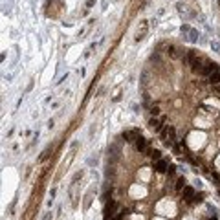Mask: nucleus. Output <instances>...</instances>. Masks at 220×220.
Instances as JSON below:
<instances>
[{
    "instance_id": "f257e3e1",
    "label": "nucleus",
    "mask_w": 220,
    "mask_h": 220,
    "mask_svg": "<svg viewBox=\"0 0 220 220\" xmlns=\"http://www.w3.org/2000/svg\"><path fill=\"white\" fill-rule=\"evenodd\" d=\"M182 33H183V39H185V41H189V42H198L200 33L194 28H191L189 24H183V26H182Z\"/></svg>"
},
{
    "instance_id": "f03ea898",
    "label": "nucleus",
    "mask_w": 220,
    "mask_h": 220,
    "mask_svg": "<svg viewBox=\"0 0 220 220\" xmlns=\"http://www.w3.org/2000/svg\"><path fill=\"white\" fill-rule=\"evenodd\" d=\"M162 139L169 145V147H172L174 141H176V138H174V128H172V127L163 128V130H162Z\"/></svg>"
},
{
    "instance_id": "7ed1b4c3",
    "label": "nucleus",
    "mask_w": 220,
    "mask_h": 220,
    "mask_svg": "<svg viewBox=\"0 0 220 220\" xmlns=\"http://www.w3.org/2000/svg\"><path fill=\"white\" fill-rule=\"evenodd\" d=\"M162 123H163V119H158V117H152L151 121H149V127L152 128L154 132H160L162 130Z\"/></svg>"
},
{
    "instance_id": "20e7f679",
    "label": "nucleus",
    "mask_w": 220,
    "mask_h": 220,
    "mask_svg": "<svg viewBox=\"0 0 220 220\" xmlns=\"http://www.w3.org/2000/svg\"><path fill=\"white\" fill-rule=\"evenodd\" d=\"M117 207H119V206H117V202H110V204H107V207H105V218L112 217L114 211H116Z\"/></svg>"
},
{
    "instance_id": "39448f33",
    "label": "nucleus",
    "mask_w": 220,
    "mask_h": 220,
    "mask_svg": "<svg viewBox=\"0 0 220 220\" xmlns=\"http://www.w3.org/2000/svg\"><path fill=\"white\" fill-rule=\"evenodd\" d=\"M136 149L139 152H145V151H147V139L141 138V136H138L136 138Z\"/></svg>"
},
{
    "instance_id": "423d86ee",
    "label": "nucleus",
    "mask_w": 220,
    "mask_h": 220,
    "mask_svg": "<svg viewBox=\"0 0 220 220\" xmlns=\"http://www.w3.org/2000/svg\"><path fill=\"white\" fill-rule=\"evenodd\" d=\"M156 171L158 172H167L169 171V163L165 162V160H158L156 162Z\"/></svg>"
},
{
    "instance_id": "0eeeda50",
    "label": "nucleus",
    "mask_w": 220,
    "mask_h": 220,
    "mask_svg": "<svg viewBox=\"0 0 220 220\" xmlns=\"http://www.w3.org/2000/svg\"><path fill=\"white\" fill-rule=\"evenodd\" d=\"M123 138H125V141H136V138H138V130H128V132H123Z\"/></svg>"
},
{
    "instance_id": "6e6552de",
    "label": "nucleus",
    "mask_w": 220,
    "mask_h": 220,
    "mask_svg": "<svg viewBox=\"0 0 220 220\" xmlns=\"http://www.w3.org/2000/svg\"><path fill=\"white\" fill-rule=\"evenodd\" d=\"M213 72H220L217 62H207V66L204 68V73H213Z\"/></svg>"
},
{
    "instance_id": "1a4fd4ad",
    "label": "nucleus",
    "mask_w": 220,
    "mask_h": 220,
    "mask_svg": "<svg viewBox=\"0 0 220 220\" xmlns=\"http://www.w3.org/2000/svg\"><path fill=\"white\" fill-rule=\"evenodd\" d=\"M182 193H183V198H187V200H191V198H194V189L193 187H183L182 189Z\"/></svg>"
},
{
    "instance_id": "9d476101",
    "label": "nucleus",
    "mask_w": 220,
    "mask_h": 220,
    "mask_svg": "<svg viewBox=\"0 0 220 220\" xmlns=\"http://www.w3.org/2000/svg\"><path fill=\"white\" fill-rule=\"evenodd\" d=\"M209 83H211V84H220V72L209 73Z\"/></svg>"
},
{
    "instance_id": "9b49d317",
    "label": "nucleus",
    "mask_w": 220,
    "mask_h": 220,
    "mask_svg": "<svg viewBox=\"0 0 220 220\" xmlns=\"http://www.w3.org/2000/svg\"><path fill=\"white\" fill-rule=\"evenodd\" d=\"M211 50L215 53H218L220 55V42H217V41H211Z\"/></svg>"
},
{
    "instance_id": "f8f14e48",
    "label": "nucleus",
    "mask_w": 220,
    "mask_h": 220,
    "mask_svg": "<svg viewBox=\"0 0 220 220\" xmlns=\"http://www.w3.org/2000/svg\"><path fill=\"white\" fill-rule=\"evenodd\" d=\"M183 187H185V180H183V178H178V182H176V189H178V191H182Z\"/></svg>"
},
{
    "instance_id": "ddd939ff",
    "label": "nucleus",
    "mask_w": 220,
    "mask_h": 220,
    "mask_svg": "<svg viewBox=\"0 0 220 220\" xmlns=\"http://www.w3.org/2000/svg\"><path fill=\"white\" fill-rule=\"evenodd\" d=\"M151 156H152L154 160H162V158H160V151H152V152H151Z\"/></svg>"
},
{
    "instance_id": "4468645a",
    "label": "nucleus",
    "mask_w": 220,
    "mask_h": 220,
    "mask_svg": "<svg viewBox=\"0 0 220 220\" xmlns=\"http://www.w3.org/2000/svg\"><path fill=\"white\" fill-rule=\"evenodd\" d=\"M169 52H171V55H172V57H178V53H176V48H174V46H171V48H169Z\"/></svg>"
},
{
    "instance_id": "2eb2a0df",
    "label": "nucleus",
    "mask_w": 220,
    "mask_h": 220,
    "mask_svg": "<svg viewBox=\"0 0 220 220\" xmlns=\"http://www.w3.org/2000/svg\"><path fill=\"white\" fill-rule=\"evenodd\" d=\"M48 154H50V149H46V151L42 152V156H41V162H42V160H46V158H48Z\"/></svg>"
},
{
    "instance_id": "dca6fc26",
    "label": "nucleus",
    "mask_w": 220,
    "mask_h": 220,
    "mask_svg": "<svg viewBox=\"0 0 220 220\" xmlns=\"http://www.w3.org/2000/svg\"><path fill=\"white\" fill-rule=\"evenodd\" d=\"M151 112H152V116H158L160 108H158V107H152V108H151Z\"/></svg>"
},
{
    "instance_id": "f3484780",
    "label": "nucleus",
    "mask_w": 220,
    "mask_h": 220,
    "mask_svg": "<svg viewBox=\"0 0 220 220\" xmlns=\"http://www.w3.org/2000/svg\"><path fill=\"white\" fill-rule=\"evenodd\" d=\"M202 198H204L202 194H198V196H194V200H193V202H202Z\"/></svg>"
},
{
    "instance_id": "a211bd4d",
    "label": "nucleus",
    "mask_w": 220,
    "mask_h": 220,
    "mask_svg": "<svg viewBox=\"0 0 220 220\" xmlns=\"http://www.w3.org/2000/svg\"><path fill=\"white\" fill-rule=\"evenodd\" d=\"M50 218H52V215H50V213H46V215L42 217V220H50Z\"/></svg>"
}]
</instances>
